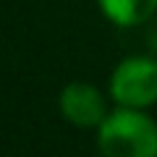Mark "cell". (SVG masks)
Here are the masks:
<instances>
[{"label":"cell","mask_w":157,"mask_h":157,"mask_svg":"<svg viewBox=\"0 0 157 157\" xmlns=\"http://www.w3.org/2000/svg\"><path fill=\"white\" fill-rule=\"evenodd\" d=\"M102 157H157V121L139 107L110 110L97 126Z\"/></svg>","instance_id":"6da1fadb"},{"label":"cell","mask_w":157,"mask_h":157,"mask_svg":"<svg viewBox=\"0 0 157 157\" xmlns=\"http://www.w3.org/2000/svg\"><path fill=\"white\" fill-rule=\"evenodd\" d=\"M110 97L121 107H147L157 105V58L128 55L110 73Z\"/></svg>","instance_id":"7a4b0ae2"},{"label":"cell","mask_w":157,"mask_h":157,"mask_svg":"<svg viewBox=\"0 0 157 157\" xmlns=\"http://www.w3.org/2000/svg\"><path fill=\"white\" fill-rule=\"evenodd\" d=\"M58 107H60L63 118L76 128H97L110 113L102 89H97L89 81L66 84L60 89V97H58Z\"/></svg>","instance_id":"3957f363"},{"label":"cell","mask_w":157,"mask_h":157,"mask_svg":"<svg viewBox=\"0 0 157 157\" xmlns=\"http://www.w3.org/2000/svg\"><path fill=\"white\" fill-rule=\"evenodd\" d=\"M100 11L115 26H141L157 13V0H97Z\"/></svg>","instance_id":"277c9868"},{"label":"cell","mask_w":157,"mask_h":157,"mask_svg":"<svg viewBox=\"0 0 157 157\" xmlns=\"http://www.w3.org/2000/svg\"><path fill=\"white\" fill-rule=\"evenodd\" d=\"M149 47H152V52H157V24L149 29Z\"/></svg>","instance_id":"5b68a950"}]
</instances>
